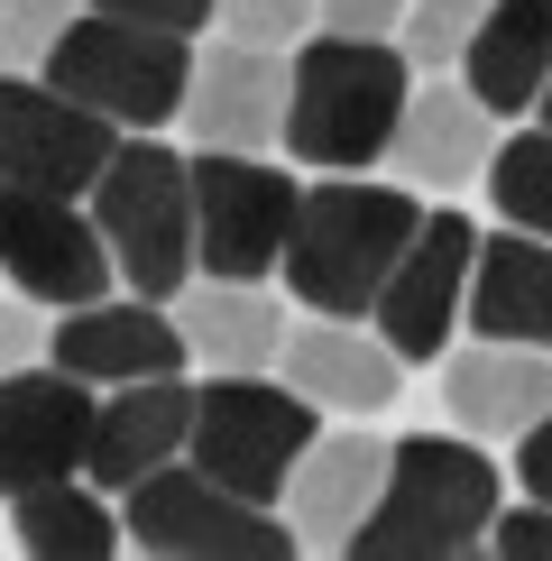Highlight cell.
I'll return each instance as SVG.
<instances>
[{
  "mask_svg": "<svg viewBox=\"0 0 552 561\" xmlns=\"http://www.w3.org/2000/svg\"><path fill=\"white\" fill-rule=\"evenodd\" d=\"M414 102V56L396 37L359 28H313L295 46V102H286V157H304L313 175H368L387 157Z\"/></svg>",
  "mask_w": 552,
  "mask_h": 561,
  "instance_id": "obj_1",
  "label": "cell"
},
{
  "mask_svg": "<svg viewBox=\"0 0 552 561\" xmlns=\"http://www.w3.org/2000/svg\"><path fill=\"white\" fill-rule=\"evenodd\" d=\"M424 230V203L414 184H368V175H322L304 203H295V230H286V286L304 313H341V322H368L387 295L396 259Z\"/></svg>",
  "mask_w": 552,
  "mask_h": 561,
  "instance_id": "obj_2",
  "label": "cell"
},
{
  "mask_svg": "<svg viewBox=\"0 0 552 561\" xmlns=\"http://www.w3.org/2000/svg\"><path fill=\"white\" fill-rule=\"evenodd\" d=\"M497 525V470L470 433H396L387 488L350 534L359 561H460Z\"/></svg>",
  "mask_w": 552,
  "mask_h": 561,
  "instance_id": "obj_3",
  "label": "cell"
},
{
  "mask_svg": "<svg viewBox=\"0 0 552 561\" xmlns=\"http://www.w3.org/2000/svg\"><path fill=\"white\" fill-rule=\"evenodd\" d=\"M92 221H102L111 259H120L129 295L175 304L194 286V157H175L166 138H120L102 184H92Z\"/></svg>",
  "mask_w": 552,
  "mask_h": 561,
  "instance_id": "obj_4",
  "label": "cell"
},
{
  "mask_svg": "<svg viewBox=\"0 0 552 561\" xmlns=\"http://www.w3.org/2000/svg\"><path fill=\"white\" fill-rule=\"evenodd\" d=\"M313 396L295 378H267V368H212V378L194 387V442H184V460H203L221 488H240V497L258 506H286V479L295 460L313 451Z\"/></svg>",
  "mask_w": 552,
  "mask_h": 561,
  "instance_id": "obj_5",
  "label": "cell"
},
{
  "mask_svg": "<svg viewBox=\"0 0 552 561\" xmlns=\"http://www.w3.org/2000/svg\"><path fill=\"white\" fill-rule=\"evenodd\" d=\"M37 75L56 92H74V102H92L102 121H120V129H175L184 83H194V37L120 19V10H83Z\"/></svg>",
  "mask_w": 552,
  "mask_h": 561,
  "instance_id": "obj_6",
  "label": "cell"
},
{
  "mask_svg": "<svg viewBox=\"0 0 552 561\" xmlns=\"http://www.w3.org/2000/svg\"><path fill=\"white\" fill-rule=\"evenodd\" d=\"M129 543L184 552V561H286V552H304L276 506L221 488L203 460H166V470H148L129 488Z\"/></svg>",
  "mask_w": 552,
  "mask_h": 561,
  "instance_id": "obj_7",
  "label": "cell"
},
{
  "mask_svg": "<svg viewBox=\"0 0 552 561\" xmlns=\"http://www.w3.org/2000/svg\"><path fill=\"white\" fill-rule=\"evenodd\" d=\"M304 184L249 148H194V267L203 276H276Z\"/></svg>",
  "mask_w": 552,
  "mask_h": 561,
  "instance_id": "obj_8",
  "label": "cell"
},
{
  "mask_svg": "<svg viewBox=\"0 0 552 561\" xmlns=\"http://www.w3.org/2000/svg\"><path fill=\"white\" fill-rule=\"evenodd\" d=\"M120 148V121H102L92 102L56 92L46 75H19L0 65V175L28 184V194H92Z\"/></svg>",
  "mask_w": 552,
  "mask_h": 561,
  "instance_id": "obj_9",
  "label": "cell"
},
{
  "mask_svg": "<svg viewBox=\"0 0 552 561\" xmlns=\"http://www.w3.org/2000/svg\"><path fill=\"white\" fill-rule=\"evenodd\" d=\"M0 276L56 313H74V304H102L120 286V259H111L102 221L74 213V194H28V184L0 175Z\"/></svg>",
  "mask_w": 552,
  "mask_h": 561,
  "instance_id": "obj_10",
  "label": "cell"
},
{
  "mask_svg": "<svg viewBox=\"0 0 552 561\" xmlns=\"http://www.w3.org/2000/svg\"><path fill=\"white\" fill-rule=\"evenodd\" d=\"M286 102H295V56L286 46H249L230 37L221 46H194V83H184V138L194 148H286Z\"/></svg>",
  "mask_w": 552,
  "mask_h": 561,
  "instance_id": "obj_11",
  "label": "cell"
},
{
  "mask_svg": "<svg viewBox=\"0 0 552 561\" xmlns=\"http://www.w3.org/2000/svg\"><path fill=\"white\" fill-rule=\"evenodd\" d=\"M92 424H102V405H92V387L74 368L56 359H28L0 378V497H28L46 479H74L92 460Z\"/></svg>",
  "mask_w": 552,
  "mask_h": 561,
  "instance_id": "obj_12",
  "label": "cell"
},
{
  "mask_svg": "<svg viewBox=\"0 0 552 561\" xmlns=\"http://www.w3.org/2000/svg\"><path fill=\"white\" fill-rule=\"evenodd\" d=\"M470 267H479V230L460 221V213H424L414 249L396 259L378 313H368L387 341H396L405 368H424V359H442V350H451V322H460V304H470Z\"/></svg>",
  "mask_w": 552,
  "mask_h": 561,
  "instance_id": "obj_13",
  "label": "cell"
},
{
  "mask_svg": "<svg viewBox=\"0 0 552 561\" xmlns=\"http://www.w3.org/2000/svg\"><path fill=\"white\" fill-rule=\"evenodd\" d=\"M46 359L74 368L83 387H129V378H166L184 368V332H175V304L157 295H102L74 304V313L46 332Z\"/></svg>",
  "mask_w": 552,
  "mask_h": 561,
  "instance_id": "obj_14",
  "label": "cell"
},
{
  "mask_svg": "<svg viewBox=\"0 0 552 561\" xmlns=\"http://www.w3.org/2000/svg\"><path fill=\"white\" fill-rule=\"evenodd\" d=\"M276 368H286L322 414H387L396 387H405L396 341H387L378 322H341V313H304L286 332V350H276Z\"/></svg>",
  "mask_w": 552,
  "mask_h": 561,
  "instance_id": "obj_15",
  "label": "cell"
},
{
  "mask_svg": "<svg viewBox=\"0 0 552 561\" xmlns=\"http://www.w3.org/2000/svg\"><path fill=\"white\" fill-rule=\"evenodd\" d=\"M387 451H396L387 433H313V451L295 460V479H286L295 543L304 552H350V534L368 525V506H378V488H387Z\"/></svg>",
  "mask_w": 552,
  "mask_h": 561,
  "instance_id": "obj_16",
  "label": "cell"
},
{
  "mask_svg": "<svg viewBox=\"0 0 552 561\" xmlns=\"http://www.w3.org/2000/svg\"><path fill=\"white\" fill-rule=\"evenodd\" d=\"M497 111L479 102L470 83H414L405 121L396 138H387V167H396V184H414V194H460L470 175H488L497 157Z\"/></svg>",
  "mask_w": 552,
  "mask_h": 561,
  "instance_id": "obj_17",
  "label": "cell"
},
{
  "mask_svg": "<svg viewBox=\"0 0 552 561\" xmlns=\"http://www.w3.org/2000/svg\"><path fill=\"white\" fill-rule=\"evenodd\" d=\"M184 442H194V387H184L175 368H166V378H129V387H111L102 424H92L83 479L102 488V497H129L148 470L184 460Z\"/></svg>",
  "mask_w": 552,
  "mask_h": 561,
  "instance_id": "obj_18",
  "label": "cell"
},
{
  "mask_svg": "<svg viewBox=\"0 0 552 561\" xmlns=\"http://www.w3.org/2000/svg\"><path fill=\"white\" fill-rule=\"evenodd\" d=\"M543 405H552V350L479 341V332L470 350H442V414L470 442H516Z\"/></svg>",
  "mask_w": 552,
  "mask_h": 561,
  "instance_id": "obj_19",
  "label": "cell"
},
{
  "mask_svg": "<svg viewBox=\"0 0 552 561\" xmlns=\"http://www.w3.org/2000/svg\"><path fill=\"white\" fill-rule=\"evenodd\" d=\"M175 332H184V359L212 378V368H276L295 322L258 276H194L175 295Z\"/></svg>",
  "mask_w": 552,
  "mask_h": 561,
  "instance_id": "obj_20",
  "label": "cell"
},
{
  "mask_svg": "<svg viewBox=\"0 0 552 561\" xmlns=\"http://www.w3.org/2000/svg\"><path fill=\"white\" fill-rule=\"evenodd\" d=\"M470 332L479 341H525L552 350V240L506 221L497 240H479L470 267Z\"/></svg>",
  "mask_w": 552,
  "mask_h": 561,
  "instance_id": "obj_21",
  "label": "cell"
},
{
  "mask_svg": "<svg viewBox=\"0 0 552 561\" xmlns=\"http://www.w3.org/2000/svg\"><path fill=\"white\" fill-rule=\"evenodd\" d=\"M460 75L497 121H525L552 83V0H488V19L460 46Z\"/></svg>",
  "mask_w": 552,
  "mask_h": 561,
  "instance_id": "obj_22",
  "label": "cell"
},
{
  "mask_svg": "<svg viewBox=\"0 0 552 561\" xmlns=\"http://www.w3.org/2000/svg\"><path fill=\"white\" fill-rule=\"evenodd\" d=\"M10 534H19V552H46V561H102L120 543V516L102 506V488L46 479L28 497H10Z\"/></svg>",
  "mask_w": 552,
  "mask_h": 561,
  "instance_id": "obj_23",
  "label": "cell"
},
{
  "mask_svg": "<svg viewBox=\"0 0 552 561\" xmlns=\"http://www.w3.org/2000/svg\"><path fill=\"white\" fill-rule=\"evenodd\" d=\"M488 203H497V221L552 240V129H516L488 157Z\"/></svg>",
  "mask_w": 552,
  "mask_h": 561,
  "instance_id": "obj_24",
  "label": "cell"
},
{
  "mask_svg": "<svg viewBox=\"0 0 552 561\" xmlns=\"http://www.w3.org/2000/svg\"><path fill=\"white\" fill-rule=\"evenodd\" d=\"M479 19H488V0H414L396 46L414 56V75H442V65H460V46H470Z\"/></svg>",
  "mask_w": 552,
  "mask_h": 561,
  "instance_id": "obj_25",
  "label": "cell"
},
{
  "mask_svg": "<svg viewBox=\"0 0 552 561\" xmlns=\"http://www.w3.org/2000/svg\"><path fill=\"white\" fill-rule=\"evenodd\" d=\"M83 19V0H0V65H19V75H37L46 56H56V37Z\"/></svg>",
  "mask_w": 552,
  "mask_h": 561,
  "instance_id": "obj_26",
  "label": "cell"
},
{
  "mask_svg": "<svg viewBox=\"0 0 552 561\" xmlns=\"http://www.w3.org/2000/svg\"><path fill=\"white\" fill-rule=\"evenodd\" d=\"M313 19H322V0H221V28H230V37L286 46V56L313 37Z\"/></svg>",
  "mask_w": 552,
  "mask_h": 561,
  "instance_id": "obj_27",
  "label": "cell"
},
{
  "mask_svg": "<svg viewBox=\"0 0 552 561\" xmlns=\"http://www.w3.org/2000/svg\"><path fill=\"white\" fill-rule=\"evenodd\" d=\"M488 552H506V561H552V506H543V497H525V506H497V525H488Z\"/></svg>",
  "mask_w": 552,
  "mask_h": 561,
  "instance_id": "obj_28",
  "label": "cell"
},
{
  "mask_svg": "<svg viewBox=\"0 0 552 561\" xmlns=\"http://www.w3.org/2000/svg\"><path fill=\"white\" fill-rule=\"evenodd\" d=\"M46 332H56V322H46L37 295L0 304V378H10V368H28V359H46Z\"/></svg>",
  "mask_w": 552,
  "mask_h": 561,
  "instance_id": "obj_29",
  "label": "cell"
},
{
  "mask_svg": "<svg viewBox=\"0 0 552 561\" xmlns=\"http://www.w3.org/2000/svg\"><path fill=\"white\" fill-rule=\"evenodd\" d=\"M83 10H120V19H148V28H212L221 19V0H83Z\"/></svg>",
  "mask_w": 552,
  "mask_h": 561,
  "instance_id": "obj_30",
  "label": "cell"
},
{
  "mask_svg": "<svg viewBox=\"0 0 552 561\" xmlns=\"http://www.w3.org/2000/svg\"><path fill=\"white\" fill-rule=\"evenodd\" d=\"M414 0H322V28H359V37H396Z\"/></svg>",
  "mask_w": 552,
  "mask_h": 561,
  "instance_id": "obj_31",
  "label": "cell"
},
{
  "mask_svg": "<svg viewBox=\"0 0 552 561\" xmlns=\"http://www.w3.org/2000/svg\"><path fill=\"white\" fill-rule=\"evenodd\" d=\"M516 479H525V497H543V506H552V405L516 433Z\"/></svg>",
  "mask_w": 552,
  "mask_h": 561,
  "instance_id": "obj_32",
  "label": "cell"
},
{
  "mask_svg": "<svg viewBox=\"0 0 552 561\" xmlns=\"http://www.w3.org/2000/svg\"><path fill=\"white\" fill-rule=\"evenodd\" d=\"M534 111H543V129H552V83H543V102H534Z\"/></svg>",
  "mask_w": 552,
  "mask_h": 561,
  "instance_id": "obj_33",
  "label": "cell"
}]
</instances>
